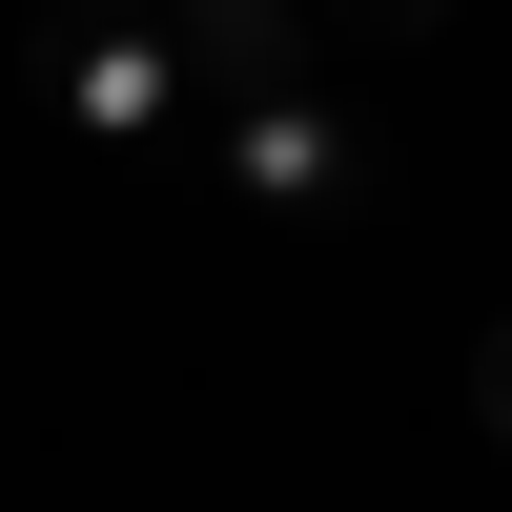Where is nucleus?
Returning a JSON list of instances; mask_svg holds the SVG:
<instances>
[{
  "mask_svg": "<svg viewBox=\"0 0 512 512\" xmlns=\"http://www.w3.org/2000/svg\"><path fill=\"white\" fill-rule=\"evenodd\" d=\"M21 82H41L62 123H103V144L185 123V62H164V41L123 21V0H41V21H21Z\"/></svg>",
  "mask_w": 512,
  "mask_h": 512,
  "instance_id": "obj_1",
  "label": "nucleus"
},
{
  "mask_svg": "<svg viewBox=\"0 0 512 512\" xmlns=\"http://www.w3.org/2000/svg\"><path fill=\"white\" fill-rule=\"evenodd\" d=\"M205 144H226V185L267 205V226H349V185H369V144H349L328 82H267V103H226Z\"/></svg>",
  "mask_w": 512,
  "mask_h": 512,
  "instance_id": "obj_2",
  "label": "nucleus"
},
{
  "mask_svg": "<svg viewBox=\"0 0 512 512\" xmlns=\"http://www.w3.org/2000/svg\"><path fill=\"white\" fill-rule=\"evenodd\" d=\"M185 21V123L267 103V82H308V0H164Z\"/></svg>",
  "mask_w": 512,
  "mask_h": 512,
  "instance_id": "obj_3",
  "label": "nucleus"
},
{
  "mask_svg": "<svg viewBox=\"0 0 512 512\" xmlns=\"http://www.w3.org/2000/svg\"><path fill=\"white\" fill-rule=\"evenodd\" d=\"M369 21H390V41H431V21H451V0H369Z\"/></svg>",
  "mask_w": 512,
  "mask_h": 512,
  "instance_id": "obj_4",
  "label": "nucleus"
},
{
  "mask_svg": "<svg viewBox=\"0 0 512 512\" xmlns=\"http://www.w3.org/2000/svg\"><path fill=\"white\" fill-rule=\"evenodd\" d=\"M492 390H512V349H492Z\"/></svg>",
  "mask_w": 512,
  "mask_h": 512,
  "instance_id": "obj_5",
  "label": "nucleus"
}]
</instances>
